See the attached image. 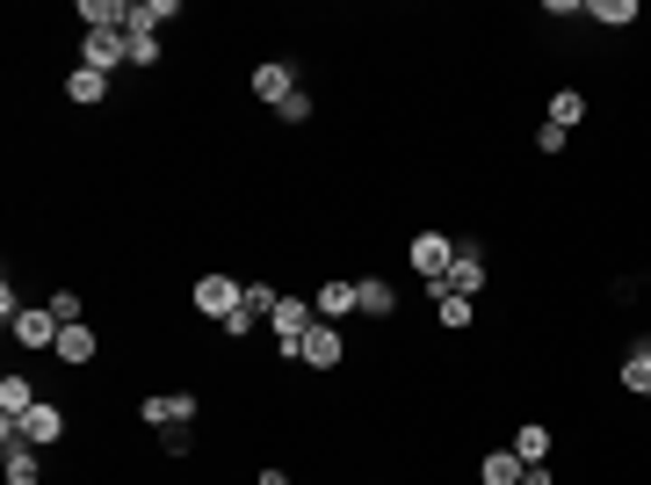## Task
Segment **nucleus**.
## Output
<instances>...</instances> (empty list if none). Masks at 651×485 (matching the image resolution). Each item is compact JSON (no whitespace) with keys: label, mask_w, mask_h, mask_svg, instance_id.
Here are the masks:
<instances>
[{"label":"nucleus","mask_w":651,"mask_h":485,"mask_svg":"<svg viewBox=\"0 0 651 485\" xmlns=\"http://www.w3.org/2000/svg\"><path fill=\"white\" fill-rule=\"evenodd\" d=\"M0 464H8V485H44V450L15 420H0Z\"/></svg>","instance_id":"obj_1"},{"label":"nucleus","mask_w":651,"mask_h":485,"mask_svg":"<svg viewBox=\"0 0 651 485\" xmlns=\"http://www.w3.org/2000/svg\"><path fill=\"white\" fill-rule=\"evenodd\" d=\"M485 297V246H456V261H449V276L428 283V297Z\"/></svg>","instance_id":"obj_2"},{"label":"nucleus","mask_w":651,"mask_h":485,"mask_svg":"<svg viewBox=\"0 0 651 485\" xmlns=\"http://www.w3.org/2000/svg\"><path fill=\"white\" fill-rule=\"evenodd\" d=\"M406 261H412V276H420V283H442L449 261H456V240H449V232H412Z\"/></svg>","instance_id":"obj_3"},{"label":"nucleus","mask_w":651,"mask_h":485,"mask_svg":"<svg viewBox=\"0 0 651 485\" xmlns=\"http://www.w3.org/2000/svg\"><path fill=\"white\" fill-rule=\"evenodd\" d=\"M196 392H153V399H137V420L145 428H196Z\"/></svg>","instance_id":"obj_4"},{"label":"nucleus","mask_w":651,"mask_h":485,"mask_svg":"<svg viewBox=\"0 0 651 485\" xmlns=\"http://www.w3.org/2000/svg\"><path fill=\"white\" fill-rule=\"evenodd\" d=\"M240 297H246V283H232V276H196L189 305H196L203 319H218V327H224V319L240 312Z\"/></svg>","instance_id":"obj_5"},{"label":"nucleus","mask_w":651,"mask_h":485,"mask_svg":"<svg viewBox=\"0 0 651 485\" xmlns=\"http://www.w3.org/2000/svg\"><path fill=\"white\" fill-rule=\"evenodd\" d=\"M246 87H254L268 109H283V102L297 95V66H290V58H261V66L246 73Z\"/></svg>","instance_id":"obj_6"},{"label":"nucleus","mask_w":651,"mask_h":485,"mask_svg":"<svg viewBox=\"0 0 651 485\" xmlns=\"http://www.w3.org/2000/svg\"><path fill=\"white\" fill-rule=\"evenodd\" d=\"M80 66H95V73L131 66V36H123V30H87L80 36Z\"/></svg>","instance_id":"obj_7"},{"label":"nucleus","mask_w":651,"mask_h":485,"mask_svg":"<svg viewBox=\"0 0 651 485\" xmlns=\"http://www.w3.org/2000/svg\"><path fill=\"white\" fill-rule=\"evenodd\" d=\"M341 355H347V341H341L333 319H319V327L297 341V363H305V370H341Z\"/></svg>","instance_id":"obj_8"},{"label":"nucleus","mask_w":651,"mask_h":485,"mask_svg":"<svg viewBox=\"0 0 651 485\" xmlns=\"http://www.w3.org/2000/svg\"><path fill=\"white\" fill-rule=\"evenodd\" d=\"M8 333H15V341L30 348V355H44V348H58V333H66V327H58V312H52V305H44V312H30V305H22Z\"/></svg>","instance_id":"obj_9"},{"label":"nucleus","mask_w":651,"mask_h":485,"mask_svg":"<svg viewBox=\"0 0 651 485\" xmlns=\"http://www.w3.org/2000/svg\"><path fill=\"white\" fill-rule=\"evenodd\" d=\"M181 15V0H123V36H159V22Z\"/></svg>","instance_id":"obj_10"},{"label":"nucleus","mask_w":651,"mask_h":485,"mask_svg":"<svg viewBox=\"0 0 651 485\" xmlns=\"http://www.w3.org/2000/svg\"><path fill=\"white\" fill-rule=\"evenodd\" d=\"M268 327H275V348H283V341H305V333L319 327V305H305V297H283V305L268 312Z\"/></svg>","instance_id":"obj_11"},{"label":"nucleus","mask_w":651,"mask_h":485,"mask_svg":"<svg viewBox=\"0 0 651 485\" xmlns=\"http://www.w3.org/2000/svg\"><path fill=\"white\" fill-rule=\"evenodd\" d=\"M15 428H22V434H30L36 450H52V442H66V414H58V406H52V399H36V406H30V414H22V420H15Z\"/></svg>","instance_id":"obj_12"},{"label":"nucleus","mask_w":651,"mask_h":485,"mask_svg":"<svg viewBox=\"0 0 651 485\" xmlns=\"http://www.w3.org/2000/svg\"><path fill=\"white\" fill-rule=\"evenodd\" d=\"M52 355H58L66 370H87L95 355H102V333H95V327L80 319V327H66V333H58V348H52Z\"/></svg>","instance_id":"obj_13"},{"label":"nucleus","mask_w":651,"mask_h":485,"mask_svg":"<svg viewBox=\"0 0 651 485\" xmlns=\"http://www.w3.org/2000/svg\"><path fill=\"white\" fill-rule=\"evenodd\" d=\"M311 305H319V319H333V327H341V319H355V283H347V276L319 283V290H311Z\"/></svg>","instance_id":"obj_14"},{"label":"nucleus","mask_w":651,"mask_h":485,"mask_svg":"<svg viewBox=\"0 0 651 485\" xmlns=\"http://www.w3.org/2000/svg\"><path fill=\"white\" fill-rule=\"evenodd\" d=\"M355 312H362V319H391V312H398V290H391L384 276H362V283H355Z\"/></svg>","instance_id":"obj_15"},{"label":"nucleus","mask_w":651,"mask_h":485,"mask_svg":"<svg viewBox=\"0 0 651 485\" xmlns=\"http://www.w3.org/2000/svg\"><path fill=\"white\" fill-rule=\"evenodd\" d=\"M478 478L485 485H521V478H529V464H521L515 450H485L478 456Z\"/></svg>","instance_id":"obj_16"},{"label":"nucleus","mask_w":651,"mask_h":485,"mask_svg":"<svg viewBox=\"0 0 651 485\" xmlns=\"http://www.w3.org/2000/svg\"><path fill=\"white\" fill-rule=\"evenodd\" d=\"M66 95H73L80 109L109 102V73H95V66H73V73H66Z\"/></svg>","instance_id":"obj_17"},{"label":"nucleus","mask_w":651,"mask_h":485,"mask_svg":"<svg viewBox=\"0 0 651 485\" xmlns=\"http://www.w3.org/2000/svg\"><path fill=\"white\" fill-rule=\"evenodd\" d=\"M36 406V392H30V377H22V370H8V377H0V420H22Z\"/></svg>","instance_id":"obj_18"},{"label":"nucleus","mask_w":651,"mask_h":485,"mask_svg":"<svg viewBox=\"0 0 651 485\" xmlns=\"http://www.w3.org/2000/svg\"><path fill=\"white\" fill-rule=\"evenodd\" d=\"M622 392H637V399H651V341H637L630 355H622Z\"/></svg>","instance_id":"obj_19"},{"label":"nucleus","mask_w":651,"mask_h":485,"mask_svg":"<svg viewBox=\"0 0 651 485\" xmlns=\"http://www.w3.org/2000/svg\"><path fill=\"white\" fill-rule=\"evenodd\" d=\"M507 450H515L521 464H550V428H543V420H529V428H515V442H507Z\"/></svg>","instance_id":"obj_20"},{"label":"nucleus","mask_w":651,"mask_h":485,"mask_svg":"<svg viewBox=\"0 0 651 485\" xmlns=\"http://www.w3.org/2000/svg\"><path fill=\"white\" fill-rule=\"evenodd\" d=\"M586 22H594V30H630L637 0H586Z\"/></svg>","instance_id":"obj_21"},{"label":"nucleus","mask_w":651,"mask_h":485,"mask_svg":"<svg viewBox=\"0 0 651 485\" xmlns=\"http://www.w3.org/2000/svg\"><path fill=\"white\" fill-rule=\"evenodd\" d=\"M73 22H80V30H123V0H80Z\"/></svg>","instance_id":"obj_22"},{"label":"nucleus","mask_w":651,"mask_h":485,"mask_svg":"<svg viewBox=\"0 0 651 485\" xmlns=\"http://www.w3.org/2000/svg\"><path fill=\"white\" fill-rule=\"evenodd\" d=\"M434 319H442L449 333H463L471 319H478V297H449V290H442V297H434Z\"/></svg>","instance_id":"obj_23"},{"label":"nucleus","mask_w":651,"mask_h":485,"mask_svg":"<svg viewBox=\"0 0 651 485\" xmlns=\"http://www.w3.org/2000/svg\"><path fill=\"white\" fill-rule=\"evenodd\" d=\"M580 117H586V95H580V87H558V95H550V117H543V123H558V131H572Z\"/></svg>","instance_id":"obj_24"},{"label":"nucleus","mask_w":651,"mask_h":485,"mask_svg":"<svg viewBox=\"0 0 651 485\" xmlns=\"http://www.w3.org/2000/svg\"><path fill=\"white\" fill-rule=\"evenodd\" d=\"M275 305H283V290H268V283H246V297H240V312L254 319V327H261V319L275 312Z\"/></svg>","instance_id":"obj_25"},{"label":"nucleus","mask_w":651,"mask_h":485,"mask_svg":"<svg viewBox=\"0 0 651 485\" xmlns=\"http://www.w3.org/2000/svg\"><path fill=\"white\" fill-rule=\"evenodd\" d=\"M52 312L58 327H80V290H52Z\"/></svg>","instance_id":"obj_26"},{"label":"nucleus","mask_w":651,"mask_h":485,"mask_svg":"<svg viewBox=\"0 0 651 485\" xmlns=\"http://www.w3.org/2000/svg\"><path fill=\"white\" fill-rule=\"evenodd\" d=\"M565 145H572V131H558V123H543V131H536V153H550V159H558Z\"/></svg>","instance_id":"obj_27"},{"label":"nucleus","mask_w":651,"mask_h":485,"mask_svg":"<svg viewBox=\"0 0 651 485\" xmlns=\"http://www.w3.org/2000/svg\"><path fill=\"white\" fill-rule=\"evenodd\" d=\"M275 117H283V123H311V95H305V87H297V95H290V102H283V109H275Z\"/></svg>","instance_id":"obj_28"},{"label":"nucleus","mask_w":651,"mask_h":485,"mask_svg":"<svg viewBox=\"0 0 651 485\" xmlns=\"http://www.w3.org/2000/svg\"><path fill=\"white\" fill-rule=\"evenodd\" d=\"M131 66H159V36H131Z\"/></svg>","instance_id":"obj_29"},{"label":"nucleus","mask_w":651,"mask_h":485,"mask_svg":"<svg viewBox=\"0 0 651 485\" xmlns=\"http://www.w3.org/2000/svg\"><path fill=\"white\" fill-rule=\"evenodd\" d=\"M189 442H196L189 428H159V450H167V456H189Z\"/></svg>","instance_id":"obj_30"},{"label":"nucleus","mask_w":651,"mask_h":485,"mask_svg":"<svg viewBox=\"0 0 651 485\" xmlns=\"http://www.w3.org/2000/svg\"><path fill=\"white\" fill-rule=\"evenodd\" d=\"M521 485H558V471H550V464H529V478H521Z\"/></svg>","instance_id":"obj_31"},{"label":"nucleus","mask_w":651,"mask_h":485,"mask_svg":"<svg viewBox=\"0 0 651 485\" xmlns=\"http://www.w3.org/2000/svg\"><path fill=\"white\" fill-rule=\"evenodd\" d=\"M254 485H290V471H283V464H268V471H261Z\"/></svg>","instance_id":"obj_32"}]
</instances>
